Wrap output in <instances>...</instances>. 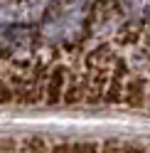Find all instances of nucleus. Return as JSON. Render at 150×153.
Listing matches in <instances>:
<instances>
[{
	"mask_svg": "<svg viewBox=\"0 0 150 153\" xmlns=\"http://www.w3.org/2000/svg\"><path fill=\"white\" fill-rule=\"evenodd\" d=\"M64 89H67V69L62 64H57L54 69L47 76V94H44V101L49 106H57V104L64 99Z\"/></svg>",
	"mask_w": 150,
	"mask_h": 153,
	"instance_id": "1",
	"label": "nucleus"
},
{
	"mask_svg": "<svg viewBox=\"0 0 150 153\" xmlns=\"http://www.w3.org/2000/svg\"><path fill=\"white\" fill-rule=\"evenodd\" d=\"M123 101L130 109H143L148 101V82L143 76H133L126 82V91H123Z\"/></svg>",
	"mask_w": 150,
	"mask_h": 153,
	"instance_id": "2",
	"label": "nucleus"
},
{
	"mask_svg": "<svg viewBox=\"0 0 150 153\" xmlns=\"http://www.w3.org/2000/svg\"><path fill=\"white\" fill-rule=\"evenodd\" d=\"M113 72H111V79H108V89H106V104H121L123 99V91H126V84H123V76H126V62H113Z\"/></svg>",
	"mask_w": 150,
	"mask_h": 153,
	"instance_id": "3",
	"label": "nucleus"
},
{
	"mask_svg": "<svg viewBox=\"0 0 150 153\" xmlns=\"http://www.w3.org/2000/svg\"><path fill=\"white\" fill-rule=\"evenodd\" d=\"M67 106H76V104L86 101V76H76L71 74V79L67 82V89H64V99Z\"/></svg>",
	"mask_w": 150,
	"mask_h": 153,
	"instance_id": "4",
	"label": "nucleus"
},
{
	"mask_svg": "<svg viewBox=\"0 0 150 153\" xmlns=\"http://www.w3.org/2000/svg\"><path fill=\"white\" fill-rule=\"evenodd\" d=\"M20 153H52V148L42 136H27L20 143Z\"/></svg>",
	"mask_w": 150,
	"mask_h": 153,
	"instance_id": "5",
	"label": "nucleus"
},
{
	"mask_svg": "<svg viewBox=\"0 0 150 153\" xmlns=\"http://www.w3.org/2000/svg\"><path fill=\"white\" fill-rule=\"evenodd\" d=\"M71 153H101V146L96 141H81V143H71Z\"/></svg>",
	"mask_w": 150,
	"mask_h": 153,
	"instance_id": "6",
	"label": "nucleus"
},
{
	"mask_svg": "<svg viewBox=\"0 0 150 153\" xmlns=\"http://www.w3.org/2000/svg\"><path fill=\"white\" fill-rule=\"evenodd\" d=\"M12 101H17L15 87L7 82H0V104H12Z\"/></svg>",
	"mask_w": 150,
	"mask_h": 153,
	"instance_id": "7",
	"label": "nucleus"
},
{
	"mask_svg": "<svg viewBox=\"0 0 150 153\" xmlns=\"http://www.w3.org/2000/svg\"><path fill=\"white\" fill-rule=\"evenodd\" d=\"M123 153H150V148H145L140 141H123Z\"/></svg>",
	"mask_w": 150,
	"mask_h": 153,
	"instance_id": "8",
	"label": "nucleus"
},
{
	"mask_svg": "<svg viewBox=\"0 0 150 153\" xmlns=\"http://www.w3.org/2000/svg\"><path fill=\"white\" fill-rule=\"evenodd\" d=\"M52 153H71V143L69 141H57L52 146Z\"/></svg>",
	"mask_w": 150,
	"mask_h": 153,
	"instance_id": "9",
	"label": "nucleus"
},
{
	"mask_svg": "<svg viewBox=\"0 0 150 153\" xmlns=\"http://www.w3.org/2000/svg\"><path fill=\"white\" fill-rule=\"evenodd\" d=\"M148 22H150V10H148Z\"/></svg>",
	"mask_w": 150,
	"mask_h": 153,
	"instance_id": "10",
	"label": "nucleus"
},
{
	"mask_svg": "<svg viewBox=\"0 0 150 153\" xmlns=\"http://www.w3.org/2000/svg\"><path fill=\"white\" fill-rule=\"evenodd\" d=\"M0 153H3V151H0Z\"/></svg>",
	"mask_w": 150,
	"mask_h": 153,
	"instance_id": "11",
	"label": "nucleus"
}]
</instances>
